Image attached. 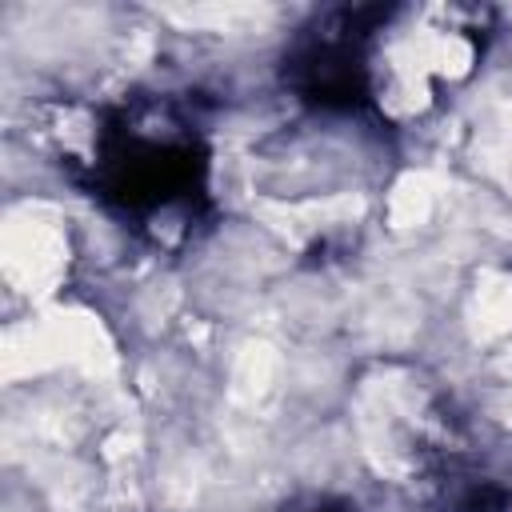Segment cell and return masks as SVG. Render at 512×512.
Returning <instances> with one entry per match:
<instances>
[{"mask_svg": "<svg viewBox=\"0 0 512 512\" xmlns=\"http://www.w3.org/2000/svg\"><path fill=\"white\" fill-rule=\"evenodd\" d=\"M92 180L100 196L148 224L192 204L204 184V148L192 124L164 100L116 112L96 132Z\"/></svg>", "mask_w": 512, "mask_h": 512, "instance_id": "obj_1", "label": "cell"}, {"mask_svg": "<svg viewBox=\"0 0 512 512\" xmlns=\"http://www.w3.org/2000/svg\"><path fill=\"white\" fill-rule=\"evenodd\" d=\"M484 16L468 8H372L368 92L384 108H424L480 52Z\"/></svg>", "mask_w": 512, "mask_h": 512, "instance_id": "obj_2", "label": "cell"}, {"mask_svg": "<svg viewBox=\"0 0 512 512\" xmlns=\"http://www.w3.org/2000/svg\"><path fill=\"white\" fill-rule=\"evenodd\" d=\"M308 512H348L344 504H328V500H320V504H312Z\"/></svg>", "mask_w": 512, "mask_h": 512, "instance_id": "obj_3", "label": "cell"}]
</instances>
